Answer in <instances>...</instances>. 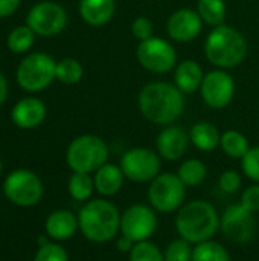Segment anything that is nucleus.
<instances>
[{"label":"nucleus","instance_id":"32","mask_svg":"<svg viewBox=\"0 0 259 261\" xmlns=\"http://www.w3.org/2000/svg\"><path fill=\"white\" fill-rule=\"evenodd\" d=\"M241 168L249 179L259 184V145L252 147L246 153V156L241 159Z\"/></svg>","mask_w":259,"mask_h":261},{"label":"nucleus","instance_id":"25","mask_svg":"<svg viewBox=\"0 0 259 261\" xmlns=\"http://www.w3.org/2000/svg\"><path fill=\"white\" fill-rule=\"evenodd\" d=\"M177 176L185 184V187H197L206 179L208 168L198 159H188L180 165Z\"/></svg>","mask_w":259,"mask_h":261},{"label":"nucleus","instance_id":"39","mask_svg":"<svg viewBox=\"0 0 259 261\" xmlns=\"http://www.w3.org/2000/svg\"><path fill=\"white\" fill-rule=\"evenodd\" d=\"M6 95H8V83H6V78L3 76V73H0V106L5 102Z\"/></svg>","mask_w":259,"mask_h":261},{"label":"nucleus","instance_id":"22","mask_svg":"<svg viewBox=\"0 0 259 261\" xmlns=\"http://www.w3.org/2000/svg\"><path fill=\"white\" fill-rule=\"evenodd\" d=\"M189 139L200 151H214L220 147L221 142V133L220 130L206 121H200L195 125H192Z\"/></svg>","mask_w":259,"mask_h":261},{"label":"nucleus","instance_id":"17","mask_svg":"<svg viewBox=\"0 0 259 261\" xmlns=\"http://www.w3.org/2000/svg\"><path fill=\"white\" fill-rule=\"evenodd\" d=\"M11 118L20 128H35L46 118V106L38 98H23L12 107Z\"/></svg>","mask_w":259,"mask_h":261},{"label":"nucleus","instance_id":"38","mask_svg":"<svg viewBox=\"0 0 259 261\" xmlns=\"http://www.w3.org/2000/svg\"><path fill=\"white\" fill-rule=\"evenodd\" d=\"M134 242L131 240V239H128V237H125V236H121L119 239H118V242H116V246H118V251L119 252H122V254H130L131 251H133V248H134Z\"/></svg>","mask_w":259,"mask_h":261},{"label":"nucleus","instance_id":"11","mask_svg":"<svg viewBox=\"0 0 259 261\" xmlns=\"http://www.w3.org/2000/svg\"><path fill=\"white\" fill-rule=\"evenodd\" d=\"M26 24L41 37H53L67 24V12L55 2H40L31 8L26 17Z\"/></svg>","mask_w":259,"mask_h":261},{"label":"nucleus","instance_id":"5","mask_svg":"<svg viewBox=\"0 0 259 261\" xmlns=\"http://www.w3.org/2000/svg\"><path fill=\"white\" fill-rule=\"evenodd\" d=\"M108 159V147L99 136L82 135L75 138L67 147L66 161L73 173H95Z\"/></svg>","mask_w":259,"mask_h":261},{"label":"nucleus","instance_id":"6","mask_svg":"<svg viewBox=\"0 0 259 261\" xmlns=\"http://www.w3.org/2000/svg\"><path fill=\"white\" fill-rule=\"evenodd\" d=\"M55 60L43 52L24 57L17 67V83L26 92H40L56 78Z\"/></svg>","mask_w":259,"mask_h":261},{"label":"nucleus","instance_id":"24","mask_svg":"<svg viewBox=\"0 0 259 261\" xmlns=\"http://www.w3.org/2000/svg\"><path fill=\"white\" fill-rule=\"evenodd\" d=\"M221 150L232 159H243L250 150L247 138L237 130H227L221 135Z\"/></svg>","mask_w":259,"mask_h":261},{"label":"nucleus","instance_id":"37","mask_svg":"<svg viewBox=\"0 0 259 261\" xmlns=\"http://www.w3.org/2000/svg\"><path fill=\"white\" fill-rule=\"evenodd\" d=\"M20 6V0H0V18L12 15Z\"/></svg>","mask_w":259,"mask_h":261},{"label":"nucleus","instance_id":"1","mask_svg":"<svg viewBox=\"0 0 259 261\" xmlns=\"http://www.w3.org/2000/svg\"><path fill=\"white\" fill-rule=\"evenodd\" d=\"M137 106L143 118L150 122L156 125H171L183 113L185 98L176 84L153 81L140 89Z\"/></svg>","mask_w":259,"mask_h":261},{"label":"nucleus","instance_id":"10","mask_svg":"<svg viewBox=\"0 0 259 261\" xmlns=\"http://www.w3.org/2000/svg\"><path fill=\"white\" fill-rule=\"evenodd\" d=\"M119 165L125 177L136 184L151 182L160 174V167H162L159 153L143 147L127 150L121 158Z\"/></svg>","mask_w":259,"mask_h":261},{"label":"nucleus","instance_id":"41","mask_svg":"<svg viewBox=\"0 0 259 261\" xmlns=\"http://www.w3.org/2000/svg\"><path fill=\"white\" fill-rule=\"evenodd\" d=\"M0 176H2V161H0Z\"/></svg>","mask_w":259,"mask_h":261},{"label":"nucleus","instance_id":"36","mask_svg":"<svg viewBox=\"0 0 259 261\" xmlns=\"http://www.w3.org/2000/svg\"><path fill=\"white\" fill-rule=\"evenodd\" d=\"M241 205L252 211V213H258L259 211V184L249 187L247 190L243 191L241 194Z\"/></svg>","mask_w":259,"mask_h":261},{"label":"nucleus","instance_id":"20","mask_svg":"<svg viewBox=\"0 0 259 261\" xmlns=\"http://www.w3.org/2000/svg\"><path fill=\"white\" fill-rule=\"evenodd\" d=\"M114 0H79V14L82 20L95 28L107 24L114 15Z\"/></svg>","mask_w":259,"mask_h":261},{"label":"nucleus","instance_id":"21","mask_svg":"<svg viewBox=\"0 0 259 261\" xmlns=\"http://www.w3.org/2000/svg\"><path fill=\"white\" fill-rule=\"evenodd\" d=\"M124 179L125 174L121 168V165H114V164H104L98 171H95V190L105 197L114 196L121 191L122 185H124Z\"/></svg>","mask_w":259,"mask_h":261},{"label":"nucleus","instance_id":"35","mask_svg":"<svg viewBox=\"0 0 259 261\" xmlns=\"http://www.w3.org/2000/svg\"><path fill=\"white\" fill-rule=\"evenodd\" d=\"M220 187L224 193H237L241 188V176L234 170H227L220 177Z\"/></svg>","mask_w":259,"mask_h":261},{"label":"nucleus","instance_id":"3","mask_svg":"<svg viewBox=\"0 0 259 261\" xmlns=\"http://www.w3.org/2000/svg\"><path fill=\"white\" fill-rule=\"evenodd\" d=\"M121 213L105 199L87 202L78 214L82 236L92 243H107L121 231Z\"/></svg>","mask_w":259,"mask_h":261},{"label":"nucleus","instance_id":"23","mask_svg":"<svg viewBox=\"0 0 259 261\" xmlns=\"http://www.w3.org/2000/svg\"><path fill=\"white\" fill-rule=\"evenodd\" d=\"M197 12L205 24L217 28L224 23L227 6L224 0H198Z\"/></svg>","mask_w":259,"mask_h":261},{"label":"nucleus","instance_id":"7","mask_svg":"<svg viewBox=\"0 0 259 261\" xmlns=\"http://www.w3.org/2000/svg\"><path fill=\"white\" fill-rule=\"evenodd\" d=\"M186 187L177 174L160 173L151 180L148 188V200L157 213L169 214L183 206Z\"/></svg>","mask_w":259,"mask_h":261},{"label":"nucleus","instance_id":"14","mask_svg":"<svg viewBox=\"0 0 259 261\" xmlns=\"http://www.w3.org/2000/svg\"><path fill=\"white\" fill-rule=\"evenodd\" d=\"M202 98L206 106L215 110L226 109L235 95V81L224 69H215L205 75L202 87Z\"/></svg>","mask_w":259,"mask_h":261},{"label":"nucleus","instance_id":"30","mask_svg":"<svg viewBox=\"0 0 259 261\" xmlns=\"http://www.w3.org/2000/svg\"><path fill=\"white\" fill-rule=\"evenodd\" d=\"M130 261H165L163 252L151 242H139L130 252Z\"/></svg>","mask_w":259,"mask_h":261},{"label":"nucleus","instance_id":"27","mask_svg":"<svg viewBox=\"0 0 259 261\" xmlns=\"http://www.w3.org/2000/svg\"><path fill=\"white\" fill-rule=\"evenodd\" d=\"M67 190L72 199L78 202H85L92 197L95 190L93 177H90V174L85 173H73L69 179Z\"/></svg>","mask_w":259,"mask_h":261},{"label":"nucleus","instance_id":"15","mask_svg":"<svg viewBox=\"0 0 259 261\" xmlns=\"http://www.w3.org/2000/svg\"><path fill=\"white\" fill-rule=\"evenodd\" d=\"M203 20L200 18L197 9L180 8L172 12L166 21V32L172 41L189 43L198 37L203 29Z\"/></svg>","mask_w":259,"mask_h":261},{"label":"nucleus","instance_id":"18","mask_svg":"<svg viewBox=\"0 0 259 261\" xmlns=\"http://www.w3.org/2000/svg\"><path fill=\"white\" fill-rule=\"evenodd\" d=\"M78 228V217H75V214L67 210L53 211L46 220V232L55 242H66L72 239Z\"/></svg>","mask_w":259,"mask_h":261},{"label":"nucleus","instance_id":"16","mask_svg":"<svg viewBox=\"0 0 259 261\" xmlns=\"http://www.w3.org/2000/svg\"><path fill=\"white\" fill-rule=\"evenodd\" d=\"M189 142V135H186L183 128L166 125L156 139V148L160 158L166 161H179L185 156Z\"/></svg>","mask_w":259,"mask_h":261},{"label":"nucleus","instance_id":"31","mask_svg":"<svg viewBox=\"0 0 259 261\" xmlns=\"http://www.w3.org/2000/svg\"><path fill=\"white\" fill-rule=\"evenodd\" d=\"M192 251L194 248L191 246L189 242L183 239H177L166 246L163 252V258L165 261H192Z\"/></svg>","mask_w":259,"mask_h":261},{"label":"nucleus","instance_id":"2","mask_svg":"<svg viewBox=\"0 0 259 261\" xmlns=\"http://www.w3.org/2000/svg\"><path fill=\"white\" fill-rule=\"evenodd\" d=\"M221 217L214 205L206 200H192L185 203L176 217V229L180 239L191 245L211 240L220 229Z\"/></svg>","mask_w":259,"mask_h":261},{"label":"nucleus","instance_id":"19","mask_svg":"<svg viewBox=\"0 0 259 261\" xmlns=\"http://www.w3.org/2000/svg\"><path fill=\"white\" fill-rule=\"evenodd\" d=\"M205 73L202 66L194 60H185L176 66L174 84L183 95H191L200 90Z\"/></svg>","mask_w":259,"mask_h":261},{"label":"nucleus","instance_id":"8","mask_svg":"<svg viewBox=\"0 0 259 261\" xmlns=\"http://www.w3.org/2000/svg\"><path fill=\"white\" fill-rule=\"evenodd\" d=\"M6 199L21 208L37 205L43 197V184L31 170H15L3 182Z\"/></svg>","mask_w":259,"mask_h":261},{"label":"nucleus","instance_id":"28","mask_svg":"<svg viewBox=\"0 0 259 261\" xmlns=\"http://www.w3.org/2000/svg\"><path fill=\"white\" fill-rule=\"evenodd\" d=\"M56 80L63 84L72 86L81 81L84 75V69L81 63L75 58H63L56 63Z\"/></svg>","mask_w":259,"mask_h":261},{"label":"nucleus","instance_id":"29","mask_svg":"<svg viewBox=\"0 0 259 261\" xmlns=\"http://www.w3.org/2000/svg\"><path fill=\"white\" fill-rule=\"evenodd\" d=\"M35 32L26 24V26H18L12 29V32L8 37V47L14 54H24L31 49L34 44Z\"/></svg>","mask_w":259,"mask_h":261},{"label":"nucleus","instance_id":"4","mask_svg":"<svg viewBox=\"0 0 259 261\" xmlns=\"http://www.w3.org/2000/svg\"><path fill=\"white\" fill-rule=\"evenodd\" d=\"M205 55L218 69H232L246 60L247 41L238 29L221 24L208 35Z\"/></svg>","mask_w":259,"mask_h":261},{"label":"nucleus","instance_id":"26","mask_svg":"<svg viewBox=\"0 0 259 261\" xmlns=\"http://www.w3.org/2000/svg\"><path fill=\"white\" fill-rule=\"evenodd\" d=\"M192 261H231V255L223 245L214 240H206L195 245L192 251Z\"/></svg>","mask_w":259,"mask_h":261},{"label":"nucleus","instance_id":"40","mask_svg":"<svg viewBox=\"0 0 259 261\" xmlns=\"http://www.w3.org/2000/svg\"><path fill=\"white\" fill-rule=\"evenodd\" d=\"M38 239H40V240H38V245H40V246H44V245H47V243H49V242L46 240V237H43V236H41V237H38Z\"/></svg>","mask_w":259,"mask_h":261},{"label":"nucleus","instance_id":"34","mask_svg":"<svg viewBox=\"0 0 259 261\" xmlns=\"http://www.w3.org/2000/svg\"><path fill=\"white\" fill-rule=\"evenodd\" d=\"M153 32H154V26H153V21L147 17H137L133 20L131 23V34L136 40L139 41H145L148 38L153 37Z\"/></svg>","mask_w":259,"mask_h":261},{"label":"nucleus","instance_id":"9","mask_svg":"<svg viewBox=\"0 0 259 261\" xmlns=\"http://www.w3.org/2000/svg\"><path fill=\"white\" fill-rule=\"evenodd\" d=\"M136 57L145 70L159 75L171 72L177 64V52L174 46L168 40L154 35L139 43Z\"/></svg>","mask_w":259,"mask_h":261},{"label":"nucleus","instance_id":"13","mask_svg":"<svg viewBox=\"0 0 259 261\" xmlns=\"http://www.w3.org/2000/svg\"><path fill=\"white\" fill-rule=\"evenodd\" d=\"M220 228L229 240L235 243H247L256 236L258 222L255 219V213L238 203L226 208L221 216Z\"/></svg>","mask_w":259,"mask_h":261},{"label":"nucleus","instance_id":"12","mask_svg":"<svg viewBox=\"0 0 259 261\" xmlns=\"http://www.w3.org/2000/svg\"><path fill=\"white\" fill-rule=\"evenodd\" d=\"M157 214L147 205H133L121 216V232L134 243L148 240L157 229Z\"/></svg>","mask_w":259,"mask_h":261},{"label":"nucleus","instance_id":"33","mask_svg":"<svg viewBox=\"0 0 259 261\" xmlns=\"http://www.w3.org/2000/svg\"><path fill=\"white\" fill-rule=\"evenodd\" d=\"M34 261H69L66 249L56 243H47L40 246Z\"/></svg>","mask_w":259,"mask_h":261}]
</instances>
